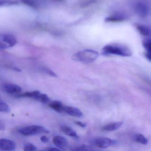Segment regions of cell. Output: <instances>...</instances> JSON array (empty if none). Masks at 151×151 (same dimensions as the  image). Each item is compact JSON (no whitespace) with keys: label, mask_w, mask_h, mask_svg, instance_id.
Segmentation results:
<instances>
[{"label":"cell","mask_w":151,"mask_h":151,"mask_svg":"<svg viewBox=\"0 0 151 151\" xmlns=\"http://www.w3.org/2000/svg\"><path fill=\"white\" fill-rule=\"evenodd\" d=\"M38 101H40L41 103L43 104H47L50 101V99L48 96L45 94H40L38 97Z\"/></svg>","instance_id":"obj_22"},{"label":"cell","mask_w":151,"mask_h":151,"mask_svg":"<svg viewBox=\"0 0 151 151\" xmlns=\"http://www.w3.org/2000/svg\"><path fill=\"white\" fill-rule=\"evenodd\" d=\"M122 122H113L107 124L103 127L102 129L104 131H115L119 129L123 125Z\"/></svg>","instance_id":"obj_13"},{"label":"cell","mask_w":151,"mask_h":151,"mask_svg":"<svg viewBox=\"0 0 151 151\" xmlns=\"http://www.w3.org/2000/svg\"><path fill=\"white\" fill-rule=\"evenodd\" d=\"M134 8L136 13L143 18L146 17L150 12V7L145 0H137L134 4Z\"/></svg>","instance_id":"obj_4"},{"label":"cell","mask_w":151,"mask_h":151,"mask_svg":"<svg viewBox=\"0 0 151 151\" xmlns=\"http://www.w3.org/2000/svg\"><path fill=\"white\" fill-rule=\"evenodd\" d=\"M75 123L76 125H78L79 127H81L82 128H85L87 127V124L82 122L76 121L75 122Z\"/></svg>","instance_id":"obj_26"},{"label":"cell","mask_w":151,"mask_h":151,"mask_svg":"<svg viewBox=\"0 0 151 151\" xmlns=\"http://www.w3.org/2000/svg\"><path fill=\"white\" fill-rule=\"evenodd\" d=\"M17 43V40L15 36L9 34L0 35V48L4 49L11 47Z\"/></svg>","instance_id":"obj_5"},{"label":"cell","mask_w":151,"mask_h":151,"mask_svg":"<svg viewBox=\"0 0 151 151\" xmlns=\"http://www.w3.org/2000/svg\"><path fill=\"white\" fill-rule=\"evenodd\" d=\"M0 149L3 151H12L16 149V145L13 141L8 139H0Z\"/></svg>","instance_id":"obj_9"},{"label":"cell","mask_w":151,"mask_h":151,"mask_svg":"<svg viewBox=\"0 0 151 151\" xmlns=\"http://www.w3.org/2000/svg\"><path fill=\"white\" fill-rule=\"evenodd\" d=\"M53 143L58 148L63 151H66L68 147V142L64 137L60 136L55 137L53 140Z\"/></svg>","instance_id":"obj_8"},{"label":"cell","mask_w":151,"mask_h":151,"mask_svg":"<svg viewBox=\"0 0 151 151\" xmlns=\"http://www.w3.org/2000/svg\"><path fill=\"white\" fill-rule=\"evenodd\" d=\"M145 57L149 61H151V53L146 52L145 54Z\"/></svg>","instance_id":"obj_28"},{"label":"cell","mask_w":151,"mask_h":151,"mask_svg":"<svg viewBox=\"0 0 151 151\" xmlns=\"http://www.w3.org/2000/svg\"><path fill=\"white\" fill-rule=\"evenodd\" d=\"M40 94V92L39 91H29V92L27 91V92L20 93V94L19 93L17 96L19 97L30 98L37 100L38 97L39 96Z\"/></svg>","instance_id":"obj_15"},{"label":"cell","mask_w":151,"mask_h":151,"mask_svg":"<svg viewBox=\"0 0 151 151\" xmlns=\"http://www.w3.org/2000/svg\"><path fill=\"white\" fill-rule=\"evenodd\" d=\"M0 98H1V96H0Z\"/></svg>","instance_id":"obj_32"},{"label":"cell","mask_w":151,"mask_h":151,"mask_svg":"<svg viewBox=\"0 0 151 151\" xmlns=\"http://www.w3.org/2000/svg\"><path fill=\"white\" fill-rule=\"evenodd\" d=\"M61 129L62 132L66 135L76 139L79 138V136L77 133L71 127L64 125L61 127Z\"/></svg>","instance_id":"obj_14"},{"label":"cell","mask_w":151,"mask_h":151,"mask_svg":"<svg viewBox=\"0 0 151 151\" xmlns=\"http://www.w3.org/2000/svg\"><path fill=\"white\" fill-rule=\"evenodd\" d=\"M137 29L142 35L145 37H148L151 35L150 28L145 25H138L137 26Z\"/></svg>","instance_id":"obj_16"},{"label":"cell","mask_w":151,"mask_h":151,"mask_svg":"<svg viewBox=\"0 0 151 151\" xmlns=\"http://www.w3.org/2000/svg\"><path fill=\"white\" fill-rule=\"evenodd\" d=\"M36 150V147L30 143H27L24 145V150L25 151H35Z\"/></svg>","instance_id":"obj_23"},{"label":"cell","mask_w":151,"mask_h":151,"mask_svg":"<svg viewBox=\"0 0 151 151\" xmlns=\"http://www.w3.org/2000/svg\"><path fill=\"white\" fill-rule=\"evenodd\" d=\"M12 70L15 71L17 72H20L21 71V70L19 68H16V67H13L12 68Z\"/></svg>","instance_id":"obj_31"},{"label":"cell","mask_w":151,"mask_h":151,"mask_svg":"<svg viewBox=\"0 0 151 151\" xmlns=\"http://www.w3.org/2000/svg\"><path fill=\"white\" fill-rule=\"evenodd\" d=\"M3 88L9 94H19L21 91V88L19 85L12 83H6L4 85Z\"/></svg>","instance_id":"obj_11"},{"label":"cell","mask_w":151,"mask_h":151,"mask_svg":"<svg viewBox=\"0 0 151 151\" xmlns=\"http://www.w3.org/2000/svg\"><path fill=\"white\" fill-rule=\"evenodd\" d=\"M10 111V108L9 105L4 102L0 100V112L8 113Z\"/></svg>","instance_id":"obj_21"},{"label":"cell","mask_w":151,"mask_h":151,"mask_svg":"<svg viewBox=\"0 0 151 151\" xmlns=\"http://www.w3.org/2000/svg\"><path fill=\"white\" fill-rule=\"evenodd\" d=\"M19 133L24 136H33L40 134H48L49 131L46 128L39 126H31L22 128L18 130Z\"/></svg>","instance_id":"obj_3"},{"label":"cell","mask_w":151,"mask_h":151,"mask_svg":"<svg viewBox=\"0 0 151 151\" xmlns=\"http://www.w3.org/2000/svg\"><path fill=\"white\" fill-rule=\"evenodd\" d=\"M127 16L122 13H117L105 19L106 22H120L126 20Z\"/></svg>","instance_id":"obj_12"},{"label":"cell","mask_w":151,"mask_h":151,"mask_svg":"<svg viewBox=\"0 0 151 151\" xmlns=\"http://www.w3.org/2000/svg\"><path fill=\"white\" fill-rule=\"evenodd\" d=\"M59 1L61 0H21L22 3L35 9L41 8L45 6L49 1Z\"/></svg>","instance_id":"obj_7"},{"label":"cell","mask_w":151,"mask_h":151,"mask_svg":"<svg viewBox=\"0 0 151 151\" xmlns=\"http://www.w3.org/2000/svg\"><path fill=\"white\" fill-rule=\"evenodd\" d=\"M133 139L136 142L142 145H147L148 141L147 138L142 134H136L133 137Z\"/></svg>","instance_id":"obj_19"},{"label":"cell","mask_w":151,"mask_h":151,"mask_svg":"<svg viewBox=\"0 0 151 151\" xmlns=\"http://www.w3.org/2000/svg\"><path fill=\"white\" fill-rule=\"evenodd\" d=\"M40 140L43 142L47 143L49 142V138L45 136H43L41 137Z\"/></svg>","instance_id":"obj_27"},{"label":"cell","mask_w":151,"mask_h":151,"mask_svg":"<svg viewBox=\"0 0 151 151\" xmlns=\"http://www.w3.org/2000/svg\"><path fill=\"white\" fill-rule=\"evenodd\" d=\"M102 50L103 54L105 55H117L123 57H129L132 55L131 50L121 44H108L105 46Z\"/></svg>","instance_id":"obj_1"},{"label":"cell","mask_w":151,"mask_h":151,"mask_svg":"<svg viewBox=\"0 0 151 151\" xmlns=\"http://www.w3.org/2000/svg\"><path fill=\"white\" fill-rule=\"evenodd\" d=\"M15 2L13 1H6V0H0V6L2 5H8V4H14Z\"/></svg>","instance_id":"obj_25"},{"label":"cell","mask_w":151,"mask_h":151,"mask_svg":"<svg viewBox=\"0 0 151 151\" xmlns=\"http://www.w3.org/2000/svg\"><path fill=\"white\" fill-rule=\"evenodd\" d=\"M98 55L99 54L95 50H86L74 54L73 55L72 59L77 62L90 63L95 61Z\"/></svg>","instance_id":"obj_2"},{"label":"cell","mask_w":151,"mask_h":151,"mask_svg":"<svg viewBox=\"0 0 151 151\" xmlns=\"http://www.w3.org/2000/svg\"><path fill=\"white\" fill-rule=\"evenodd\" d=\"M49 106L57 112H63L64 106L60 101H52L49 104Z\"/></svg>","instance_id":"obj_17"},{"label":"cell","mask_w":151,"mask_h":151,"mask_svg":"<svg viewBox=\"0 0 151 151\" xmlns=\"http://www.w3.org/2000/svg\"><path fill=\"white\" fill-rule=\"evenodd\" d=\"M48 151H61L59 149L55 148H50L48 150Z\"/></svg>","instance_id":"obj_30"},{"label":"cell","mask_w":151,"mask_h":151,"mask_svg":"<svg viewBox=\"0 0 151 151\" xmlns=\"http://www.w3.org/2000/svg\"><path fill=\"white\" fill-rule=\"evenodd\" d=\"M71 151H97V150L91 145H82L72 148Z\"/></svg>","instance_id":"obj_18"},{"label":"cell","mask_w":151,"mask_h":151,"mask_svg":"<svg viewBox=\"0 0 151 151\" xmlns=\"http://www.w3.org/2000/svg\"><path fill=\"white\" fill-rule=\"evenodd\" d=\"M117 142L106 137H98L94 138L90 141L93 146L100 148H106L116 144Z\"/></svg>","instance_id":"obj_6"},{"label":"cell","mask_w":151,"mask_h":151,"mask_svg":"<svg viewBox=\"0 0 151 151\" xmlns=\"http://www.w3.org/2000/svg\"><path fill=\"white\" fill-rule=\"evenodd\" d=\"M43 70L44 72L46 73L48 75L51 76H53V77H56V74L54 72L52 71L51 70L48 69V68H43Z\"/></svg>","instance_id":"obj_24"},{"label":"cell","mask_w":151,"mask_h":151,"mask_svg":"<svg viewBox=\"0 0 151 151\" xmlns=\"http://www.w3.org/2000/svg\"><path fill=\"white\" fill-rule=\"evenodd\" d=\"M63 112L76 118H81L83 116V113L81 110L74 106H64Z\"/></svg>","instance_id":"obj_10"},{"label":"cell","mask_w":151,"mask_h":151,"mask_svg":"<svg viewBox=\"0 0 151 151\" xmlns=\"http://www.w3.org/2000/svg\"><path fill=\"white\" fill-rule=\"evenodd\" d=\"M5 129V127L2 122L0 121V130H3Z\"/></svg>","instance_id":"obj_29"},{"label":"cell","mask_w":151,"mask_h":151,"mask_svg":"<svg viewBox=\"0 0 151 151\" xmlns=\"http://www.w3.org/2000/svg\"><path fill=\"white\" fill-rule=\"evenodd\" d=\"M142 45L146 52L151 53V42L150 39L144 40L142 42Z\"/></svg>","instance_id":"obj_20"}]
</instances>
